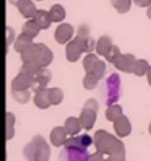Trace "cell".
Returning <instances> with one entry per match:
<instances>
[{
	"label": "cell",
	"instance_id": "f1b7e54d",
	"mask_svg": "<svg viewBox=\"0 0 151 161\" xmlns=\"http://www.w3.org/2000/svg\"><path fill=\"white\" fill-rule=\"evenodd\" d=\"M99 57H98V55H94L93 52L91 54H88L86 55V57H84L83 59V67H84V70H86V72H91L94 67H96V65L99 64Z\"/></svg>",
	"mask_w": 151,
	"mask_h": 161
},
{
	"label": "cell",
	"instance_id": "8d00e7d4",
	"mask_svg": "<svg viewBox=\"0 0 151 161\" xmlns=\"http://www.w3.org/2000/svg\"><path fill=\"white\" fill-rule=\"evenodd\" d=\"M133 3L138 5V7H149L151 0H133Z\"/></svg>",
	"mask_w": 151,
	"mask_h": 161
},
{
	"label": "cell",
	"instance_id": "60d3db41",
	"mask_svg": "<svg viewBox=\"0 0 151 161\" xmlns=\"http://www.w3.org/2000/svg\"><path fill=\"white\" fill-rule=\"evenodd\" d=\"M149 135H151V124H149Z\"/></svg>",
	"mask_w": 151,
	"mask_h": 161
},
{
	"label": "cell",
	"instance_id": "7c38bea8",
	"mask_svg": "<svg viewBox=\"0 0 151 161\" xmlns=\"http://www.w3.org/2000/svg\"><path fill=\"white\" fill-rule=\"evenodd\" d=\"M36 108L39 109H47L49 106H52L51 103V88H41L34 91V98H33Z\"/></svg>",
	"mask_w": 151,
	"mask_h": 161
},
{
	"label": "cell",
	"instance_id": "277c9868",
	"mask_svg": "<svg viewBox=\"0 0 151 161\" xmlns=\"http://www.w3.org/2000/svg\"><path fill=\"white\" fill-rule=\"evenodd\" d=\"M98 108L99 104L96 99H86V103H84V106L81 109V114H80V122L84 130H91L94 122H96V117H98Z\"/></svg>",
	"mask_w": 151,
	"mask_h": 161
},
{
	"label": "cell",
	"instance_id": "7a4b0ae2",
	"mask_svg": "<svg viewBox=\"0 0 151 161\" xmlns=\"http://www.w3.org/2000/svg\"><path fill=\"white\" fill-rule=\"evenodd\" d=\"M23 156L26 161H49L51 147L47 145L42 135H36L23 148Z\"/></svg>",
	"mask_w": 151,
	"mask_h": 161
},
{
	"label": "cell",
	"instance_id": "2e32d148",
	"mask_svg": "<svg viewBox=\"0 0 151 161\" xmlns=\"http://www.w3.org/2000/svg\"><path fill=\"white\" fill-rule=\"evenodd\" d=\"M18 8V12H20L26 20H30V18H34L36 12H37V8L34 5V0H20L16 5Z\"/></svg>",
	"mask_w": 151,
	"mask_h": 161
},
{
	"label": "cell",
	"instance_id": "52a82bcc",
	"mask_svg": "<svg viewBox=\"0 0 151 161\" xmlns=\"http://www.w3.org/2000/svg\"><path fill=\"white\" fill-rule=\"evenodd\" d=\"M88 151L78 150L73 147H65L59 153V161H86L88 159Z\"/></svg>",
	"mask_w": 151,
	"mask_h": 161
},
{
	"label": "cell",
	"instance_id": "ba28073f",
	"mask_svg": "<svg viewBox=\"0 0 151 161\" xmlns=\"http://www.w3.org/2000/svg\"><path fill=\"white\" fill-rule=\"evenodd\" d=\"M91 145H94V138H91L88 134H80V135L68 137L67 143H65V147H73V148H78V150H84V151H88Z\"/></svg>",
	"mask_w": 151,
	"mask_h": 161
},
{
	"label": "cell",
	"instance_id": "8992f818",
	"mask_svg": "<svg viewBox=\"0 0 151 161\" xmlns=\"http://www.w3.org/2000/svg\"><path fill=\"white\" fill-rule=\"evenodd\" d=\"M83 52H86V39L77 36L70 42H67V60L68 62H77Z\"/></svg>",
	"mask_w": 151,
	"mask_h": 161
},
{
	"label": "cell",
	"instance_id": "5b68a950",
	"mask_svg": "<svg viewBox=\"0 0 151 161\" xmlns=\"http://www.w3.org/2000/svg\"><path fill=\"white\" fill-rule=\"evenodd\" d=\"M104 91H106V103H107V106L116 104L119 101V98H120V77H119L117 72L107 75L106 83H104Z\"/></svg>",
	"mask_w": 151,
	"mask_h": 161
},
{
	"label": "cell",
	"instance_id": "8fae6325",
	"mask_svg": "<svg viewBox=\"0 0 151 161\" xmlns=\"http://www.w3.org/2000/svg\"><path fill=\"white\" fill-rule=\"evenodd\" d=\"M73 33H75V30H73L72 25H68V23H60V25L57 26V30H55L54 37H55V41H57L59 44H65V42H70V41H72Z\"/></svg>",
	"mask_w": 151,
	"mask_h": 161
},
{
	"label": "cell",
	"instance_id": "603a6c76",
	"mask_svg": "<svg viewBox=\"0 0 151 161\" xmlns=\"http://www.w3.org/2000/svg\"><path fill=\"white\" fill-rule=\"evenodd\" d=\"M5 119H7V122H5V129H7L5 138H7V140H12L13 135H15V116H13V112L7 111Z\"/></svg>",
	"mask_w": 151,
	"mask_h": 161
},
{
	"label": "cell",
	"instance_id": "4fadbf2b",
	"mask_svg": "<svg viewBox=\"0 0 151 161\" xmlns=\"http://www.w3.org/2000/svg\"><path fill=\"white\" fill-rule=\"evenodd\" d=\"M49 81H51V72H49V69H47V67H41L39 70L36 72V75H34V85H33L34 91L41 90V88H47Z\"/></svg>",
	"mask_w": 151,
	"mask_h": 161
},
{
	"label": "cell",
	"instance_id": "ac0fdd59",
	"mask_svg": "<svg viewBox=\"0 0 151 161\" xmlns=\"http://www.w3.org/2000/svg\"><path fill=\"white\" fill-rule=\"evenodd\" d=\"M112 39L109 36H106V34H102L99 39H98V44H96V52H98V55H102V57H106V55L109 54V51L112 49Z\"/></svg>",
	"mask_w": 151,
	"mask_h": 161
},
{
	"label": "cell",
	"instance_id": "6da1fadb",
	"mask_svg": "<svg viewBox=\"0 0 151 161\" xmlns=\"http://www.w3.org/2000/svg\"><path fill=\"white\" fill-rule=\"evenodd\" d=\"M93 138L96 150L106 156H125V145L122 143L120 137L109 134L107 130H98Z\"/></svg>",
	"mask_w": 151,
	"mask_h": 161
},
{
	"label": "cell",
	"instance_id": "f35d334b",
	"mask_svg": "<svg viewBox=\"0 0 151 161\" xmlns=\"http://www.w3.org/2000/svg\"><path fill=\"white\" fill-rule=\"evenodd\" d=\"M146 16L151 20V3H149V7H148V10H146Z\"/></svg>",
	"mask_w": 151,
	"mask_h": 161
},
{
	"label": "cell",
	"instance_id": "ffe728a7",
	"mask_svg": "<svg viewBox=\"0 0 151 161\" xmlns=\"http://www.w3.org/2000/svg\"><path fill=\"white\" fill-rule=\"evenodd\" d=\"M34 21L39 25L41 30H47L52 23V18H51V13L46 12V10H37L36 15H34Z\"/></svg>",
	"mask_w": 151,
	"mask_h": 161
},
{
	"label": "cell",
	"instance_id": "d6a6232c",
	"mask_svg": "<svg viewBox=\"0 0 151 161\" xmlns=\"http://www.w3.org/2000/svg\"><path fill=\"white\" fill-rule=\"evenodd\" d=\"M106 155L104 153H101V151H94V153H91V155H88V159L86 161H106Z\"/></svg>",
	"mask_w": 151,
	"mask_h": 161
},
{
	"label": "cell",
	"instance_id": "44dd1931",
	"mask_svg": "<svg viewBox=\"0 0 151 161\" xmlns=\"http://www.w3.org/2000/svg\"><path fill=\"white\" fill-rule=\"evenodd\" d=\"M124 116V109H122L120 104H111V106H107L106 109V119L111 120V122H116L119 117Z\"/></svg>",
	"mask_w": 151,
	"mask_h": 161
},
{
	"label": "cell",
	"instance_id": "f546056e",
	"mask_svg": "<svg viewBox=\"0 0 151 161\" xmlns=\"http://www.w3.org/2000/svg\"><path fill=\"white\" fill-rule=\"evenodd\" d=\"M63 101V91L60 88H51V103L52 106H57V104H60Z\"/></svg>",
	"mask_w": 151,
	"mask_h": 161
},
{
	"label": "cell",
	"instance_id": "4dcf8cb0",
	"mask_svg": "<svg viewBox=\"0 0 151 161\" xmlns=\"http://www.w3.org/2000/svg\"><path fill=\"white\" fill-rule=\"evenodd\" d=\"M41 67L39 65H36L34 62H23V65H21V72H26V73H30V75H36V72L39 70Z\"/></svg>",
	"mask_w": 151,
	"mask_h": 161
},
{
	"label": "cell",
	"instance_id": "5bb4252c",
	"mask_svg": "<svg viewBox=\"0 0 151 161\" xmlns=\"http://www.w3.org/2000/svg\"><path fill=\"white\" fill-rule=\"evenodd\" d=\"M68 140V132L65 127H54L51 130V143L52 147H65Z\"/></svg>",
	"mask_w": 151,
	"mask_h": 161
},
{
	"label": "cell",
	"instance_id": "cb8c5ba5",
	"mask_svg": "<svg viewBox=\"0 0 151 161\" xmlns=\"http://www.w3.org/2000/svg\"><path fill=\"white\" fill-rule=\"evenodd\" d=\"M151 65L148 64V60L145 59H137L135 62V67H133V75H137V77H143V75H148V70H149Z\"/></svg>",
	"mask_w": 151,
	"mask_h": 161
},
{
	"label": "cell",
	"instance_id": "d590c367",
	"mask_svg": "<svg viewBox=\"0 0 151 161\" xmlns=\"http://www.w3.org/2000/svg\"><path fill=\"white\" fill-rule=\"evenodd\" d=\"M5 30H7V47H8V46H10V44L13 42V37H15V33H13V30H12L10 26H7Z\"/></svg>",
	"mask_w": 151,
	"mask_h": 161
},
{
	"label": "cell",
	"instance_id": "7bdbcfd3",
	"mask_svg": "<svg viewBox=\"0 0 151 161\" xmlns=\"http://www.w3.org/2000/svg\"><path fill=\"white\" fill-rule=\"evenodd\" d=\"M39 2H41V0H39Z\"/></svg>",
	"mask_w": 151,
	"mask_h": 161
},
{
	"label": "cell",
	"instance_id": "3957f363",
	"mask_svg": "<svg viewBox=\"0 0 151 161\" xmlns=\"http://www.w3.org/2000/svg\"><path fill=\"white\" fill-rule=\"evenodd\" d=\"M54 59V54L44 44H33L21 54V62H34L39 67H49Z\"/></svg>",
	"mask_w": 151,
	"mask_h": 161
},
{
	"label": "cell",
	"instance_id": "83f0119b",
	"mask_svg": "<svg viewBox=\"0 0 151 161\" xmlns=\"http://www.w3.org/2000/svg\"><path fill=\"white\" fill-rule=\"evenodd\" d=\"M132 2H133V0H111L112 7H114L119 13H127L132 7Z\"/></svg>",
	"mask_w": 151,
	"mask_h": 161
},
{
	"label": "cell",
	"instance_id": "9a60e30c",
	"mask_svg": "<svg viewBox=\"0 0 151 161\" xmlns=\"http://www.w3.org/2000/svg\"><path fill=\"white\" fill-rule=\"evenodd\" d=\"M112 124H114V130H116V135H117V137L124 138V137H128V135H130L132 124H130V119H128V117L122 116V117H119L116 122H112Z\"/></svg>",
	"mask_w": 151,
	"mask_h": 161
},
{
	"label": "cell",
	"instance_id": "e0dca14e",
	"mask_svg": "<svg viewBox=\"0 0 151 161\" xmlns=\"http://www.w3.org/2000/svg\"><path fill=\"white\" fill-rule=\"evenodd\" d=\"M63 127H65V130L68 132L70 137L80 135V132H81V129H83L81 122H80V117H67V119H65Z\"/></svg>",
	"mask_w": 151,
	"mask_h": 161
},
{
	"label": "cell",
	"instance_id": "e575fe53",
	"mask_svg": "<svg viewBox=\"0 0 151 161\" xmlns=\"http://www.w3.org/2000/svg\"><path fill=\"white\" fill-rule=\"evenodd\" d=\"M96 44H98L96 39L88 37V39H86V54H91L93 51H96Z\"/></svg>",
	"mask_w": 151,
	"mask_h": 161
},
{
	"label": "cell",
	"instance_id": "b9f144b4",
	"mask_svg": "<svg viewBox=\"0 0 151 161\" xmlns=\"http://www.w3.org/2000/svg\"><path fill=\"white\" fill-rule=\"evenodd\" d=\"M106 161H111V159H109V158H106Z\"/></svg>",
	"mask_w": 151,
	"mask_h": 161
},
{
	"label": "cell",
	"instance_id": "1f68e13d",
	"mask_svg": "<svg viewBox=\"0 0 151 161\" xmlns=\"http://www.w3.org/2000/svg\"><path fill=\"white\" fill-rule=\"evenodd\" d=\"M119 55H120V49H119V47L114 44V46H112V49L109 51V54L106 55L104 59H106L107 62H112V64H114V62L117 60V57H119Z\"/></svg>",
	"mask_w": 151,
	"mask_h": 161
},
{
	"label": "cell",
	"instance_id": "836d02e7",
	"mask_svg": "<svg viewBox=\"0 0 151 161\" xmlns=\"http://www.w3.org/2000/svg\"><path fill=\"white\" fill-rule=\"evenodd\" d=\"M78 36L83 37V39H88V37H91L89 26H88V25H81V26L78 28Z\"/></svg>",
	"mask_w": 151,
	"mask_h": 161
},
{
	"label": "cell",
	"instance_id": "d4e9b609",
	"mask_svg": "<svg viewBox=\"0 0 151 161\" xmlns=\"http://www.w3.org/2000/svg\"><path fill=\"white\" fill-rule=\"evenodd\" d=\"M49 13H51L52 21H55V23H60L63 18H65V15H67V13H65V8L62 5H52Z\"/></svg>",
	"mask_w": 151,
	"mask_h": 161
},
{
	"label": "cell",
	"instance_id": "7402d4cb",
	"mask_svg": "<svg viewBox=\"0 0 151 161\" xmlns=\"http://www.w3.org/2000/svg\"><path fill=\"white\" fill-rule=\"evenodd\" d=\"M39 31H41V28H39V25L34 21V18H30V20H26V23L23 25V33L28 34V36H31L33 39H34L37 34H39Z\"/></svg>",
	"mask_w": 151,
	"mask_h": 161
},
{
	"label": "cell",
	"instance_id": "4316f807",
	"mask_svg": "<svg viewBox=\"0 0 151 161\" xmlns=\"http://www.w3.org/2000/svg\"><path fill=\"white\" fill-rule=\"evenodd\" d=\"M99 81H101V80H99L94 73L86 72V75H84V78H83V88H84V90H94V88L98 86Z\"/></svg>",
	"mask_w": 151,
	"mask_h": 161
},
{
	"label": "cell",
	"instance_id": "30bf717a",
	"mask_svg": "<svg viewBox=\"0 0 151 161\" xmlns=\"http://www.w3.org/2000/svg\"><path fill=\"white\" fill-rule=\"evenodd\" d=\"M135 55H132V54H120L117 60L114 62V67L120 72H125V73H130V72H133V67H135Z\"/></svg>",
	"mask_w": 151,
	"mask_h": 161
},
{
	"label": "cell",
	"instance_id": "ab89813d",
	"mask_svg": "<svg viewBox=\"0 0 151 161\" xmlns=\"http://www.w3.org/2000/svg\"><path fill=\"white\" fill-rule=\"evenodd\" d=\"M18 2H20V0H8V3H10V5H18Z\"/></svg>",
	"mask_w": 151,
	"mask_h": 161
},
{
	"label": "cell",
	"instance_id": "484cf974",
	"mask_svg": "<svg viewBox=\"0 0 151 161\" xmlns=\"http://www.w3.org/2000/svg\"><path fill=\"white\" fill-rule=\"evenodd\" d=\"M12 94H13V99L16 103H20V104H26L31 99L30 90H12Z\"/></svg>",
	"mask_w": 151,
	"mask_h": 161
},
{
	"label": "cell",
	"instance_id": "74e56055",
	"mask_svg": "<svg viewBox=\"0 0 151 161\" xmlns=\"http://www.w3.org/2000/svg\"><path fill=\"white\" fill-rule=\"evenodd\" d=\"M146 78H148V83H149V86H151V67L148 70V75H146Z\"/></svg>",
	"mask_w": 151,
	"mask_h": 161
},
{
	"label": "cell",
	"instance_id": "d6986e66",
	"mask_svg": "<svg viewBox=\"0 0 151 161\" xmlns=\"http://www.w3.org/2000/svg\"><path fill=\"white\" fill-rule=\"evenodd\" d=\"M34 42H33V37L31 36H28V34H24V33H21L20 36L16 37V41H15V44H13V47H15V51L16 52H20V54H23L28 47H31Z\"/></svg>",
	"mask_w": 151,
	"mask_h": 161
},
{
	"label": "cell",
	"instance_id": "9c48e42d",
	"mask_svg": "<svg viewBox=\"0 0 151 161\" xmlns=\"http://www.w3.org/2000/svg\"><path fill=\"white\" fill-rule=\"evenodd\" d=\"M34 85V77L26 72H20L12 80V90H30Z\"/></svg>",
	"mask_w": 151,
	"mask_h": 161
}]
</instances>
